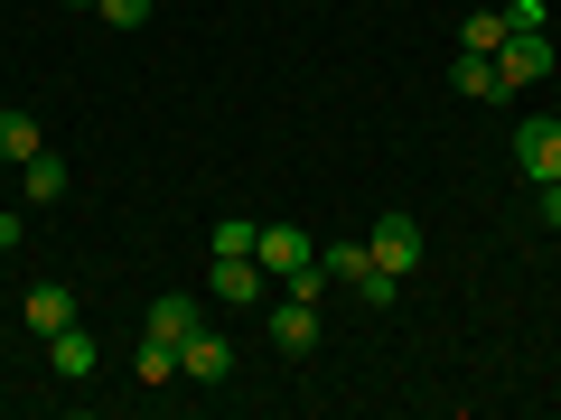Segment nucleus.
<instances>
[{
  "mask_svg": "<svg viewBox=\"0 0 561 420\" xmlns=\"http://www.w3.org/2000/svg\"><path fill=\"white\" fill-rule=\"evenodd\" d=\"M552 28H505V47H496V84H505V94H524V84H542V75H552Z\"/></svg>",
  "mask_w": 561,
  "mask_h": 420,
  "instance_id": "f257e3e1",
  "label": "nucleus"
},
{
  "mask_svg": "<svg viewBox=\"0 0 561 420\" xmlns=\"http://www.w3.org/2000/svg\"><path fill=\"white\" fill-rule=\"evenodd\" d=\"M515 168H524L534 187H552V178H561V121H552V113L515 121Z\"/></svg>",
  "mask_w": 561,
  "mask_h": 420,
  "instance_id": "f03ea898",
  "label": "nucleus"
},
{
  "mask_svg": "<svg viewBox=\"0 0 561 420\" xmlns=\"http://www.w3.org/2000/svg\"><path fill=\"white\" fill-rule=\"evenodd\" d=\"M216 300L225 308H272V271L253 253H216Z\"/></svg>",
  "mask_w": 561,
  "mask_h": 420,
  "instance_id": "7ed1b4c3",
  "label": "nucleus"
},
{
  "mask_svg": "<svg viewBox=\"0 0 561 420\" xmlns=\"http://www.w3.org/2000/svg\"><path fill=\"white\" fill-rule=\"evenodd\" d=\"M262 327H272V346H280V355H309V346H319V300H290V290H280Z\"/></svg>",
  "mask_w": 561,
  "mask_h": 420,
  "instance_id": "20e7f679",
  "label": "nucleus"
},
{
  "mask_svg": "<svg viewBox=\"0 0 561 420\" xmlns=\"http://www.w3.org/2000/svg\"><path fill=\"white\" fill-rule=\"evenodd\" d=\"M66 187H76V168H66L57 150H28L20 160V197L28 206H66Z\"/></svg>",
  "mask_w": 561,
  "mask_h": 420,
  "instance_id": "39448f33",
  "label": "nucleus"
},
{
  "mask_svg": "<svg viewBox=\"0 0 561 420\" xmlns=\"http://www.w3.org/2000/svg\"><path fill=\"white\" fill-rule=\"evenodd\" d=\"M47 364H57V383H84V374H94V364H103V346H94V327H57V337H47Z\"/></svg>",
  "mask_w": 561,
  "mask_h": 420,
  "instance_id": "423d86ee",
  "label": "nucleus"
},
{
  "mask_svg": "<svg viewBox=\"0 0 561 420\" xmlns=\"http://www.w3.org/2000/svg\"><path fill=\"white\" fill-rule=\"evenodd\" d=\"M179 374H187V383H225V374H234V346H225L216 327H197V337L179 346Z\"/></svg>",
  "mask_w": 561,
  "mask_h": 420,
  "instance_id": "0eeeda50",
  "label": "nucleus"
},
{
  "mask_svg": "<svg viewBox=\"0 0 561 420\" xmlns=\"http://www.w3.org/2000/svg\"><path fill=\"white\" fill-rule=\"evenodd\" d=\"M365 243H375V261H383V271H412V261H421V224L402 215V206H393V215H383Z\"/></svg>",
  "mask_w": 561,
  "mask_h": 420,
  "instance_id": "6e6552de",
  "label": "nucleus"
},
{
  "mask_svg": "<svg viewBox=\"0 0 561 420\" xmlns=\"http://www.w3.org/2000/svg\"><path fill=\"white\" fill-rule=\"evenodd\" d=\"M28 327H38V337H57V327H76L84 308H76V290H66V280H38V290H28V308H20Z\"/></svg>",
  "mask_w": 561,
  "mask_h": 420,
  "instance_id": "1a4fd4ad",
  "label": "nucleus"
},
{
  "mask_svg": "<svg viewBox=\"0 0 561 420\" xmlns=\"http://www.w3.org/2000/svg\"><path fill=\"white\" fill-rule=\"evenodd\" d=\"M206 327V308L187 300V290H169V300H150V337H169V346H187Z\"/></svg>",
  "mask_w": 561,
  "mask_h": 420,
  "instance_id": "9d476101",
  "label": "nucleus"
},
{
  "mask_svg": "<svg viewBox=\"0 0 561 420\" xmlns=\"http://www.w3.org/2000/svg\"><path fill=\"white\" fill-rule=\"evenodd\" d=\"M449 84H459V94H478V103H505L496 57H478V47H459V57H449Z\"/></svg>",
  "mask_w": 561,
  "mask_h": 420,
  "instance_id": "9b49d317",
  "label": "nucleus"
},
{
  "mask_svg": "<svg viewBox=\"0 0 561 420\" xmlns=\"http://www.w3.org/2000/svg\"><path fill=\"white\" fill-rule=\"evenodd\" d=\"M28 150H47V131H38V113H20V103H10V113H0V160L20 168Z\"/></svg>",
  "mask_w": 561,
  "mask_h": 420,
  "instance_id": "f8f14e48",
  "label": "nucleus"
},
{
  "mask_svg": "<svg viewBox=\"0 0 561 420\" xmlns=\"http://www.w3.org/2000/svg\"><path fill=\"white\" fill-rule=\"evenodd\" d=\"M365 261H375V243H319V280H328V290H346Z\"/></svg>",
  "mask_w": 561,
  "mask_h": 420,
  "instance_id": "ddd939ff",
  "label": "nucleus"
},
{
  "mask_svg": "<svg viewBox=\"0 0 561 420\" xmlns=\"http://www.w3.org/2000/svg\"><path fill=\"white\" fill-rule=\"evenodd\" d=\"M346 290H356L365 308H393V300H402V271H383V261H365V271L346 280Z\"/></svg>",
  "mask_w": 561,
  "mask_h": 420,
  "instance_id": "4468645a",
  "label": "nucleus"
},
{
  "mask_svg": "<svg viewBox=\"0 0 561 420\" xmlns=\"http://www.w3.org/2000/svg\"><path fill=\"white\" fill-rule=\"evenodd\" d=\"M131 374H140V383H179V346H169V337H140Z\"/></svg>",
  "mask_w": 561,
  "mask_h": 420,
  "instance_id": "2eb2a0df",
  "label": "nucleus"
},
{
  "mask_svg": "<svg viewBox=\"0 0 561 420\" xmlns=\"http://www.w3.org/2000/svg\"><path fill=\"white\" fill-rule=\"evenodd\" d=\"M459 47L496 57V47H505V10H468V20H459Z\"/></svg>",
  "mask_w": 561,
  "mask_h": 420,
  "instance_id": "dca6fc26",
  "label": "nucleus"
},
{
  "mask_svg": "<svg viewBox=\"0 0 561 420\" xmlns=\"http://www.w3.org/2000/svg\"><path fill=\"white\" fill-rule=\"evenodd\" d=\"M262 243V224H243V215H216L206 224V253H253Z\"/></svg>",
  "mask_w": 561,
  "mask_h": 420,
  "instance_id": "f3484780",
  "label": "nucleus"
},
{
  "mask_svg": "<svg viewBox=\"0 0 561 420\" xmlns=\"http://www.w3.org/2000/svg\"><path fill=\"white\" fill-rule=\"evenodd\" d=\"M94 10H103L113 28H150V0H94Z\"/></svg>",
  "mask_w": 561,
  "mask_h": 420,
  "instance_id": "a211bd4d",
  "label": "nucleus"
},
{
  "mask_svg": "<svg viewBox=\"0 0 561 420\" xmlns=\"http://www.w3.org/2000/svg\"><path fill=\"white\" fill-rule=\"evenodd\" d=\"M505 28H552V10L542 0H505Z\"/></svg>",
  "mask_w": 561,
  "mask_h": 420,
  "instance_id": "6ab92c4d",
  "label": "nucleus"
},
{
  "mask_svg": "<svg viewBox=\"0 0 561 420\" xmlns=\"http://www.w3.org/2000/svg\"><path fill=\"white\" fill-rule=\"evenodd\" d=\"M20 243H28V224L10 215V206H0V253H20Z\"/></svg>",
  "mask_w": 561,
  "mask_h": 420,
  "instance_id": "aec40b11",
  "label": "nucleus"
},
{
  "mask_svg": "<svg viewBox=\"0 0 561 420\" xmlns=\"http://www.w3.org/2000/svg\"><path fill=\"white\" fill-rule=\"evenodd\" d=\"M542 224H552V234H561V178L542 187Z\"/></svg>",
  "mask_w": 561,
  "mask_h": 420,
  "instance_id": "412c9836",
  "label": "nucleus"
},
{
  "mask_svg": "<svg viewBox=\"0 0 561 420\" xmlns=\"http://www.w3.org/2000/svg\"><path fill=\"white\" fill-rule=\"evenodd\" d=\"M0 197H10V160H0Z\"/></svg>",
  "mask_w": 561,
  "mask_h": 420,
  "instance_id": "4be33fe9",
  "label": "nucleus"
}]
</instances>
